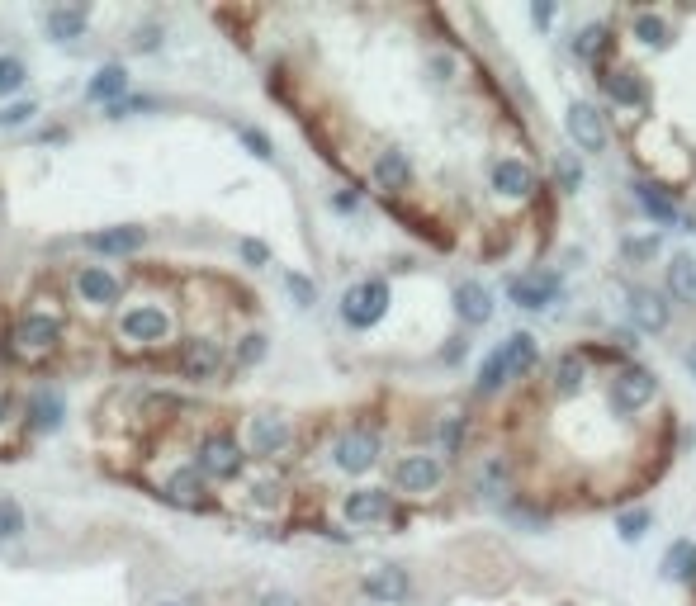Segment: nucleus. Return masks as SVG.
Instances as JSON below:
<instances>
[{
  "label": "nucleus",
  "instance_id": "1",
  "mask_svg": "<svg viewBox=\"0 0 696 606\" xmlns=\"http://www.w3.org/2000/svg\"><path fill=\"white\" fill-rule=\"evenodd\" d=\"M654 393H659V379L654 370H644V365H625L611 375V408L630 417V412H640L644 403H654Z\"/></svg>",
  "mask_w": 696,
  "mask_h": 606
},
{
  "label": "nucleus",
  "instance_id": "2",
  "mask_svg": "<svg viewBox=\"0 0 696 606\" xmlns=\"http://www.w3.org/2000/svg\"><path fill=\"white\" fill-rule=\"evenodd\" d=\"M384 313H389V285L384 280H360L341 299V318L351 322V327H375Z\"/></svg>",
  "mask_w": 696,
  "mask_h": 606
},
{
  "label": "nucleus",
  "instance_id": "3",
  "mask_svg": "<svg viewBox=\"0 0 696 606\" xmlns=\"http://www.w3.org/2000/svg\"><path fill=\"white\" fill-rule=\"evenodd\" d=\"M119 332H124V341H138V346H161L171 337V318L157 303H138V308H128L119 318Z\"/></svg>",
  "mask_w": 696,
  "mask_h": 606
},
{
  "label": "nucleus",
  "instance_id": "4",
  "mask_svg": "<svg viewBox=\"0 0 696 606\" xmlns=\"http://www.w3.org/2000/svg\"><path fill=\"white\" fill-rule=\"evenodd\" d=\"M393 483L403 493H412V498H422L431 488H441V460L436 455H403L393 464Z\"/></svg>",
  "mask_w": 696,
  "mask_h": 606
},
{
  "label": "nucleus",
  "instance_id": "5",
  "mask_svg": "<svg viewBox=\"0 0 696 606\" xmlns=\"http://www.w3.org/2000/svg\"><path fill=\"white\" fill-rule=\"evenodd\" d=\"M199 474L204 479H237L242 474V450L232 446V436H204V446H199Z\"/></svg>",
  "mask_w": 696,
  "mask_h": 606
},
{
  "label": "nucleus",
  "instance_id": "6",
  "mask_svg": "<svg viewBox=\"0 0 696 606\" xmlns=\"http://www.w3.org/2000/svg\"><path fill=\"white\" fill-rule=\"evenodd\" d=\"M332 460H337V469H346V474H365V469H375L379 436H375V431H346V436L337 441V450H332Z\"/></svg>",
  "mask_w": 696,
  "mask_h": 606
},
{
  "label": "nucleus",
  "instance_id": "7",
  "mask_svg": "<svg viewBox=\"0 0 696 606\" xmlns=\"http://www.w3.org/2000/svg\"><path fill=\"white\" fill-rule=\"evenodd\" d=\"M289 422L285 417H275V412H256L247 422V446H251V455H280V450L289 446Z\"/></svg>",
  "mask_w": 696,
  "mask_h": 606
},
{
  "label": "nucleus",
  "instance_id": "8",
  "mask_svg": "<svg viewBox=\"0 0 696 606\" xmlns=\"http://www.w3.org/2000/svg\"><path fill=\"white\" fill-rule=\"evenodd\" d=\"M564 128H569V138L583 147V152H602V147H607V124H602V114L592 105H578V100H573L569 114H564Z\"/></svg>",
  "mask_w": 696,
  "mask_h": 606
},
{
  "label": "nucleus",
  "instance_id": "9",
  "mask_svg": "<svg viewBox=\"0 0 696 606\" xmlns=\"http://www.w3.org/2000/svg\"><path fill=\"white\" fill-rule=\"evenodd\" d=\"M218 370H223V351H218V341H190L185 351H180V375L195 379V384H209V379H218Z\"/></svg>",
  "mask_w": 696,
  "mask_h": 606
},
{
  "label": "nucleus",
  "instance_id": "10",
  "mask_svg": "<svg viewBox=\"0 0 696 606\" xmlns=\"http://www.w3.org/2000/svg\"><path fill=\"white\" fill-rule=\"evenodd\" d=\"M507 294H512V303H521V308H531V313H540V308H550L554 294H559V280L554 275H517V280H507Z\"/></svg>",
  "mask_w": 696,
  "mask_h": 606
},
{
  "label": "nucleus",
  "instance_id": "11",
  "mask_svg": "<svg viewBox=\"0 0 696 606\" xmlns=\"http://www.w3.org/2000/svg\"><path fill=\"white\" fill-rule=\"evenodd\" d=\"M365 592H370L375 602H389V606L408 602V592H412L408 569H398V564H379V569L365 573Z\"/></svg>",
  "mask_w": 696,
  "mask_h": 606
},
{
  "label": "nucleus",
  "instance_id": "12",
  "mask_svg": "<svg viewBox=\"0 0 696 606\" xmlns=\"http://www.w3.org/2000/svg\"><path fill=\"white\" fill-rule=\"evenodd\" d=\"M493 190L507 199H526L536 190V171L517 157H502V161H493Z\"/></svg>",
  "mask_w": 696,
  "mask_h": 606
},
{
  "label": "nucleus",
  "instance_id": "13",
  "mask_svg": "<svg viewBox=\"0 0 696 606\" xmlns=\"http://www.w3.org/2000/svg\"><path fill=\"white\" fill-rule=\"evenodd\" d=\"M341 512H346V521H351V526L384 521V517H389V493H384V488H356V493H346Z\"/></svg>",
  "mask_w": 696,
  "mask_h": 606
},
{
  "label": "nucleus",
  "instance_id": "14",
  "mask_svg": "<svg viewBox=\"0 0 696 606\" xmlns=\"http://www.w3.org/2000/svg\"><path fill=\"white\" fill-rule=\"evenodd\" d=\"M455 313H460L469 327H483V322L493 318V294H488L479 280H464V285H455Z\"/></svg>",
  "mask_w": 696,
  "mask_h": 606
},
{
  "label": "nucleus",
  "instance_id": "15",
  "mask_svg": "<svg viewBox=\"0 0 696 606\" xmlns=\"http://www.w3.org/2000/svg\"><path fill=\"white\" fill-rule=\"evenodd\" d=\"M498 356H502V365H507V375H512V379L531 375V370H536V360H540V341L531 337V332H517V337H507L498 346Z\"/></svg>",
  "mask_w": 696,
  "mask_h": 606
},
{
  "label": "nucleus",
  "instance_id": "16",
  "mask_svg": "<svg viewBox=\"0 0 696 606\" xmlns=\"http://www.w3.org/2000/svg\"><path fill=\"white\" fill-rule=\"evenodd\" d=\"M76 289H81V299L90 308H109V303H119V280L109 275L105 266H86L76 275Z\"/></svg>",
  "mask_w": 696,
  "mask_h": 606
},
{
  "label": "nucleus",
  "instance_id": "17",
  "mask_svg": "<svg viewBox=\"0 0 696 606\" xmlns=\"http://www.w3.org/2000/svg\"><path fill=\"white\" fill-rule=\"evenodd\" d=\"M630 318H635V327L640 332H663L668 327V303H663V294H654V289H635L630 294Z\"/></svg>",
  "mask_w": 696,
  "mask_h": 606
},
{
  "label": "nucleus",
  "instance_id": "18",
  "mask_svg": "<svg viewBox=\"0 0 696 606\" xmlns=\"http://www.w3.org/2000/svg\"><path fill=\"white\" fill-rule=\"evenodd\" d=\"M57 337H62V322L43 318V313H29V318L15 327L19 351H48V346H57Z\"/></svg>",
  "mask_w": 696,
  "mask_h": 606
},
{
  "label": "nucleus",
  "instance_id": "19",
  "mask_svg": "<svg viewBox=\"0 0 696 606\" xmlns=\"http://www.w3.org/2000/svg\"><path fill=\"white\" fill-rule=\"evenodd\" d=\"M147 242V232L138 223H124V228H105V232H90V247L105 251V256H133V251Z\"/></svg>",
  "mask_w": 696,
  "mask_h": 606
},
{
  "label": "nucleus",
  "instance_id": "20",
  "mask_svg": "<svg viewBox=\"0 0 696 606\" xmlns=\"http://www.w3.org/2000/svg\"><path fill=\"white\" fill-rule=\"evenodd\" d=\"M128 90V72L119 67V62H109V67H100V72L90 76L86 95L90 100H105V105H119V95Z\"/></svg>",
  "mask_w": 696,
  "mask_h": 606
},
{
  "label": "nucleus",
  "instance_id": "21",
  "mask_svg": "<svg viewBox=\"0 0 696 606\" xmlns=\"http://www.w3.org/2000/svg\"><path fill=\"white\" fill-rule=\"evenodd\" d=\"M607 95L616 100V105L635 109V105H644V100H649V86H644V76H640V72H630V67H625V72H616V76L607 81Z\"/></svg>",
  "mask_w": 696,
  "mask_h": 606
},
{
  "label": "nucleus",
  "instance_id": "22",
  "mask_svg": "<svg viewBox=\"0 0 696 606\" xmlns=\"http://www.w3.org/2000/svg\"><path fill=\"white\" fill-rule=\"evenodd\" d=\"M668 294L678 303H696V261L692 256H673V261H668Z\"/></svg>",
  "mask_w": 696,
  "mask_h": 606
},
{
  "label": "nucleus",
  "instance_id": "23",
  "mask_svg": "<svg viewBox=\"0 0 696 606\" xmlns=\"http://www.w3.org/2000/svg\"><path fill=\"white\" fill-rule=\"evenodd\" d=\"M663 578H673V583H696V545L692 540H678L673 550L663 554Z\"/></svg>",
  "mask_w": 696,
  "mask_h": 606
},
{
  "label": "nucleus",
  "instance_id": "24",
  "mask_svg": "<svg viewBox=\"0 0 696 606\" xmlns=\"http://www.w3.org/2000/svg\"><path fill=\"white\" fill-rule=\"evenodd\" d=\"M375 180L384 185V190H408V180H412V166L403 152H379L375 161Z\"/></svg>",
  "mask_w": 696,
  "mask_h": 606
},
{
  "label": "nucleus",
  "instance_id": "25",
  "mask_svg": "<svg viewBox=\"0 0 696 606\" xmlns=\"http://www.w3.org/2000/svg\"><path fill=\"white\" fill-rule=\"evenodd\" d=\"M607 48H611V29H607V24H583V29L573 34V57H583V62H597Z\"/></svg>",
  "mask_w": 696,
  "mask_h": 606
},
{
  "label": "nucleus",
  "instance_id": "26",
  "mask_svg": "<svg viewBox=\"0 0 696 606\" xmlns=\"http://www.w3.org/2000/svg\"><path fill=\"white\" fill-rule=\"evenodd\" d=\"M86 34V10L81 5H72V10H53L48 15V38H57V43H72V38Z\"/></svg>",
  "mask_w": 696,
  "mask_h": 606
},
{
  "label": "nucleus",
  "instance_id": "27",
  "mask_svg": "<svg viewBox=\"0 0 696 606\" xmlns=\"http://www.w3.org/2000/svg\"><path fill=\"white\" fill-rule=\"evenodd\" d=\"M635 199H640V209L654 218V223H678V204L668 195H659L654 185H635Z\"/></svg>",
  "mask_w": 696,
  "mask_h": 606
},
{
  "label": "nucleus",
  "instance_id": "28",
  "mask_svg": "<svg viewBox=\"0 0 696 606\" xmlns=\"http://www.w3.org/2000/svg\"><path fill=\"white\" fill-rule=\"evenodd\" d=\"M29 417H34L38 431H57V422H62V398L57 393H34L29 398Z\"/></svg>",
  "mask_w": 696,
  "mask_h": 606
},
{
  "label": "nucleus",
  "instance_id": "29",
  "mask_svg": "<svg viewBox=\"0 0 696 606\" xmlns=\"http://www.w3.org/2000/svg\"><path fill=\"white\" fill-rule=\"evenodd\" d=\"M583 379H588V360L583 356H564L554 365V389L559 393H578L583 389Z\"/></svg>",
  "mask_w": 696,
  "mask_h": 606
},
{
  "label": "nucleus",
  "instance_id": "30",
  "mask_svg": "<svg viewBox=\"0 0 696 606\" xmlns=\"http://www.w3.org/2000/svg\"><path fill=\"white\" fill-rule=\"evenodd\" d=\"M635 38H640L644 48H668V24L659 15H640L635 19Z\"/></svg>",
  "mask_w": 696,
  "mask_h": 606
},
{
  "label": "nucleus",
  "instance_id": "31",
  "mask_svg": "<svg viewBox=\"0 0 696 606\" xmlns=\"http://www.w3.org/2000/svg\"><path fill=\"white\" fill-rule=\"evenodd\" d=\"M649 526H654V517H649L644 507H635V512H621V517H616V531H621V540H630V545H635V540H644V531H649Z\"/></svg>",
  "mask_w": 696,
  "mask_h": 606
},
{
  "label": "nucleus",
  "instance_id": "32",
  "mask_svg": "<svg viewBox=\"0 0 696 606\" xmlns=\"http://www.w3.org/2000/svg\"><path fill=\"white\" fill-rule=\"evenodd\" d=\"M554 176H559V190H564V195H578V185H583V166H578L569 152H559V161H554Z\"/></svg>",
  "mask_w": 696,
  "mask_h": 606
},
{
  "label": "nucleus",
  "instance_id": "33",
  "mask_svg": "<svg viewBox=\"0 0 696 606\" xmlns=\"http://www.w3.org/2000/svg\"><path fill=\"white\" fill-rule=\"evenodd\" d=\"M24 531V512L15 498H0V540H15Z\"/></svg>",
  "mask_w": 696,
  "mask_h": 606
},
{
  "label": "nucleus",
  "instance_id": "34",
  "mask_svg": "<svg viewBox=\"0 0 696 606\" xmlns=\"http://www.w3.org/2000/svg\"><path fill=\"white\" fill-rule=\"evenodd\" d=\"M507 365H502V356L498 351H493V356H488V365H483V375H479V393H498L502 384H507Z\"/></svg>",
  "mask_w": 696,
  "mask_h": 606
},
{
  "label": "nucleus",
  "instance_id": "35",
  "mask_svg": "<svg viewBox=\"0 0 696 606\" xmlns=\"http://www.w3.org/2000/svg\"><path fill=\"white\" fill-rule=\"evenodd\" d=\"M285 289H289V294H294V303H299V308H313V299H318V289H313V280H308V275H294V270H289V275H285Z\"/></svg>",
  "mask_w": 696,
  "mask_h": 606
},
{
  "label": "nucleus",
  "instance_id": "36",
  "mask_svg": "<svg viewBox=\"0 0 696 606\" xmlns=\"http://www.w3.org/2000/svg\"><path fill=\"white\" fill-rule=\"evenodd\" d=\"M19 86H24V62L19 57H0V95H10Z\"/></svg>",
  "mask_w": 696,
  "mask_h": 606
},
{
  "label": "nucleus",
  "instance_id": "37",
  "mask_svg": "<svg viewBox=\"0 0 696 606\" xmlns=\"http://www.w3.org/2000/svg\"><path fill=\"white\" fill-rule=\"evenodd\" d=\"M171 498L199 502V474H190V469H185V474H176V479H171Z\"/></svg>",
  "mask_w": 696,
  "mask_h": 606
},
{
  "label": "nucleus",
  "instance_id": "38",
  "mask_svg": "<svg viewBox=\"0 0 696 606\" xmlns=\"http://www.w3.org/2000/svg\"><path fill=\"white\" fill-rule=\"evenodd\" d=\"M237 360H242V365H256V360H266V337H261V332L242 337V346H237Z\"/></svg>",
  "mask_w": 696,
  "mask_h": 606
},
{
  "label": "nucleus",
  "instance_id": "39",
  "mask_svg": "<svg viewBox=\"0 0 696 606\" xmlns=\"http://www.w3.org/2000/svg\"><path fill=\"white\" fill-rule=\"evenodd\" d=\"M38 109H34V100H19V105H10L5 114H0V128H19V124H29Z\"/></svg>",
  "mask_w": 696,
  "mask_h": 606
},
{
  "label": "nucleus",
  "instance_id": "40",
  "mask_svg": "<svg viewBox=\"0 0 696 606\" xmlns=\"http://www.w3.org/2000/svg\"><path fill=\"white\" fill-rule=\"evenodd\" d=\"M242 143H247L256 157H266V161L275 157V152H270V138H266V133H256V128H242Z\"/></svg>",
  "mask_w": 696,
  "mask_h": 606
},
{
  "label": "nucleus",
  "instance_id": "41",
  "mask_svg": "<svg viewBox=\"0 0 696 606\" xmlns=\"http://www.w3.org/2000/svg\"><path fill=\"white\" fill-rule=\"evenodd\" d=\"M251 502H256V507H275V502H280V488H275V483H251Z\"/></svg>",
  "mask_w": 696,
  "mask_h": 606
},
{
  "label": "nucleus",
  "instance_id": "42",
  "mask_svg": "<svg viewBox=\"0 0 696 606\" xmlns=\"http://www.w3.org/2000/svg\"><path fill=\"white\" fill-rule=\"evenodd\" d=\"M441 436H446V450H450V455H455V450H460V436H464V417H450Z\"/></svg>",
  "mask_w": 696,
  "mask_h": 606
},
{
  "label": "nucleus",
  "instance_id": "43",
  "mask_svg": "<svg viewBox=\"0 0 696 606\" xmlns=\"http://www.w3.org/2000/svg\"><path fill=\"white\" fill-rule=\"evenodd\" d=\"M242 261H247V266H266L270 251L261 247V242H242Z\"/></svg>",
  "mask_w": 696,
  "mask_h": 606
},
{
  "label": "nucleus",
  "instance_id": "44",
  "mask_svg": "<svg viewBox=\"0 0 696 606\" xmlns=\"http://www.w3.org/2000/svg\"><path fill=\"white\" fill-rule=\"evenodd\" d=\"M531 19H536L540 29H545V24L554 19V5H550V0H545V5H531Z\"/></svg>",
  "mask_w": 696,
  "mask_h": 606
},
{
  "label": "nucleus",
  "instance_id": "45",
  "mask_svg": "<svg viewBox=\"0 0 696 606\" xmlns=\"http://www.w3.org/2000/svg\"><path fill=\"white\" fill-rule=\"evenodd\" d=\"M138 48H157V24H147V29H138V38H133Z\"/></svg>",
  "mask_w": 696,
  "mask_h": 606
},
{
  "label": "nucleus",
  "instance_id": "46",
  "mask_svg": "<svg viewBox=\"0 0 696 606\" xmlns=\"http://www.w3.org/2000/svg\"><path fill=\"white\" fill-rule=\"evenodd\" d=\"M261 606H299V602H294L289 592H266V597H261Z\"/></svg>",
  "mask_w": 696,
  "mask_h": 606
},
{
  "label": "nucleus",
  "instance_id": "47",
  "mask_svg": "<svg viewBox=\"0 0 696 606\" xmlns=\"http://www.w3.org/2000/svg\"><path fill=\"white\" fill-rule=\"evenodd\" d=\"M5 422H10V398L0 393V427H5Z\"/></svg>",
  "mask_w": 696,
  "mask_h": 606
},
{
  "label": "nucleus",
  "instance_id": "48",
  "mask_svg": "<svg viewBox=\"0 0 696 606\" xmlns=\"http://www.w3.org/2000/svg\"><path fill=\"white\" fill-rule=\"evenodd\" d=\"M687 370H692V379H696V346L687 351Z\"/></svg>",
  "mask_w": 696,
  "mask_h": 606
},
{
  "label": "nucleus",
  "instance_id": "49",
  "mask_svg": "<svg viewBox=\"0 0 696 606\" xmlns=\"http://www.w3.org/2000/svg\"><path fill=\"white\" fill-rule=\"evenodd\" d=\"M166 606H176V602H166Z\"/></svg>",
  "mask_w": 696,
  "mask_h": 606
}]
</instances>
